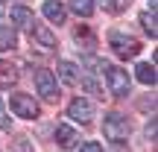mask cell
<instances>
[{"label":"cell","instance_id":"1","mask_svg":"<svg viewBox=\"0 0 158 152\" xmlns=\"http://www.w3.org/2000/svg\"><path fill=\"white\" fill-rule=\"evenodd\" d=\"M102 132H106V138H108V141H114V143H123V141H129L132 123H129V117H126V114H120V111H111V114H106Z\"/></svg>","mask_w":158,"mask_h":152},{"label":"cell","instance_id":"2","mask_svg":"<svg viewBox=\"0 0 158 152\" xmlns=\"http://www.w3.org/2000/svg\"><path fill=\"white\" fill-rule=\"evenodd\" d=\"M12 111L18 114V117H23V120H35L41 114V108H38V102H35V97H29V94H12Z\"/></svg>","mask_w":158,"mask_h":152},{"label":"cell","instance_id":"3","mask_svg":"<svg viewBox=\"0 0 158 152\" xmlns=\"http://www.w3.org/2000/svg\"><path fill=\"white\" fill-rule=\"evenodd\" d=\"M35 88H38V94L44 97L47 102H56L59 100V85H56V79H53V73L47 68L35 70Z\"/></svg>","mask_w":158,"mask_h":152},{"label":"cell","instance_id":"4","mask_svg":"<svg viewBox=\"0 0 158 152\" xmlns=\"http://www.w3.org/2000/svg\"><path fill=\"white\" fill-rule=\"evenodd\" d=\"M108 41H111V50L117 53L120 59H135L138 53H141V44H138L135 38H129V35H123V32H114Z\"/></svg>","mask_w":158,"mask_h":152},{"label":"cell","instance_id":"5","mask_svg":"<svg viewBox=\"0 0 158 152\" xmlns=\"http://www.w3.org/2000/svg\"><path fill=\"white\" fill-rule=\"evenodd\" d=\"M106 79H108V88H111L117 97H126V94H129V73H126L123 68L108 64V68H106Z\"/></svg>","mask_w":158,"mask_h":152},{"label":"cell","instance_id":"6","mask_svg":"<svg viewBox=\"0 0 158 152\" xmlns=\"http://www.w3.org/2000/svg\"><path fill=\"white\" fill-rule=\"evenodd\" d=\"M9 18H12V23H15L18 29H27V32H32V27H35V15H32V9H27V6H12Z\"/></svg>","mask_w":158,"mask_h":152},{"label":"cell","instance_id":"7","mask_svg":"<svg viewBox=\"0 0 158 152\" xmlns=\"http://www.w3.org/2000/svg\"><path fill=\"white\" fill-rule=\"evenodd\" d=\"M68 114L73 120H79V123H88V120L94 117V105H91L88 100H82V97H76V100L68 105Z\"/></svg>","mask_w":158,"mask_h":152},{"label":"cell","instance_id":"8","mask_svg":"<svg viewBox=\"0 0 158 152\" xmlns=\"http://www.w3.org/2000/svg\"><path fill=\"white\" fill-rule=\"evenodd\" d=\"M56 143H59L62 149H73V146H79V132L73 129V126L59 123V126H56Z\"/></svg>","mask_w":158,"mask_h":152},{"label":"cell","instance_id":"9","mask_svg":"<svg viewBox=\"0 0 158 152\" xmlns=\"http://www.w3.org/2000/svg\"><path fill=\"white\" fill-rule=\"evenodd\" d=\"M41 12H44V18L53 21V23H64V18H68V12H64V6L59 3V0H44Z\"/></svg>","mask_w":158,"mask_h":152},{"label":"cell","instance_id":"10","mask_svg":"<svg viewBox=\"0 0 158 152\" xmlns=\"http://www.w3.org/2000/svg\"><path fill=\"white\" fill-rule=\"evenodd\" d=\"M18 82V68L6 59H0V88H12Z\"/></svg>","mask_w":158,"mask_h":152},{"label":"cell","instance_id":"11","mask_svg":"<svg viewBox=\"0 0 158 152\" xmlns=\"http://www.w3.org/2000/svg\"><path fill=\"white\" fill-rule=\"evenodd\" d=\"M59 79L64 85H79V68L73 62H59Z\"/></svg>","mask_w":158,"mask_h":152},{"label":"cell","instance_id":"12","mask_svg":"<svg viewBox=\"0 0 158 152\" xmlns=\"http://www.w3.org/2000/svg\"><path fill=\"white\" fill-rule=\"evenodd\" d=\"M32 38L38 41L41 47H47V50H53V47H56V35H53L47 27H41V23H35V27H32Z\"/></svg>","mask_w":158,"mask_h":152},{"label":"cell","instance_id":"13","mask_svg":"<svg viewBox=\"0 0 158 152\" xmlns=\"http://www.w3.org/2000/svg\"><path fill=\"white\" fill-rule=\"evenodd\" d=\"M135 76L141 79L143 85H155V68H152V64H147V62H141L135 68Z\"/></svg>","mask_w":158,"mask_h":152},{"label":"cell","instance_id":"14","mask_svg":"<svg viewBox=\"0 0 158 152\" xmlns=\"http://www.w3.org/2000/svg\"><path fill=\"white\" fill-rule=\"evenodd\" d=\"M18 38H15V29L12 27H0V50H15Z\"/></svg>","mask_w":158,"mask_h":152},{"label":"cell","instance_id":"15","mask_svg":"<svg viewBox=\"0 0 158 152\" xmlns=\"http://www.w3.org/2000/svg\"><path fill=\"white\" fill-rule=\"evenodd\" d=\"M68 3H70V9H73L79 18L94 15V0H68Z\"/></svg>","mask_w":158,"mask_h":152},{"label":"cell","instance_id":"16","mask_svg":"<svg viewBox=\"0 0 158 152\" xmlns=\"http://www.w3.org/2000/svg\"><path fill=\"white\" fill-rule=\"evenodd\" d=\"M141 23H143V29H147L152 38L158 35V27H155V12H143V15H141Z\"/></svg>","mask_w":158,"mask_h":152},{"label":"cell","instance_id":"17","mask_svg":"<svg viewBox=\"0 0 158 152\" xmlns=\"http://www.w3.org/2000/svg\"><path fill=\"white\" fill-rule=\"evenodd\" d=\"M126 3L129 0H102V6H106V12H123Z\"/></svg>","mask_w":158,"mask_h":152},{"label":"cell","instance_id":"18","mask_svg":"<svg viewBox=\"0 0 158 152\" xmlns=\"http://www.w3.org/2000/svg\"><path fill=\"white\" fill-rule=\"evenodd\" d=\"M79 82H82V85H85V88H88V91H91L94 97H100V94H102V91H100V85H97L94 79H91V76H79Z\"/></svg>","mask_w":158,"mask_h":152},{"label":"cell","instance_id":"19","mask_svg":"<svg viewBox=\"0 0 158 152\" xmlns=\"http://www.w3.org/2000/svg\"><path fill=\"white\" fill-rule=\"evenodd\" d=\"M76 38H79V41H82V38H85V41H88V47H91V44H94V35H91V32H88V29H82V27H79V29H76Z\"/></svg>","mask_w":158,"mask_h":152},{"label":"cell","instance_id":"20","mask_svg":"<svg viewBox=\"0 0 158 152\" xmlns=\"http://www.w3.org/2000/svg\"><path fill=\"white\" fill-rule=\"evenodd\" d=\"M0 129H3V132H12V120L3 114V105H0Z\"/></svg>","mask_w":158,"mask_h":152},{"label":"cell","instance_id":"21","mask_svg":"<svg viewBox=\"0 0 158 152\" xmlns=\"http://www.w3.org/2000/svg\"><path fill=\"white\" fill-rule=\"evenodd\" d=\"M79 152H102V146L91 141V143H82V149H79Z\"/></svg>","mask_w":158,"mask_h":152}]
</instances>
